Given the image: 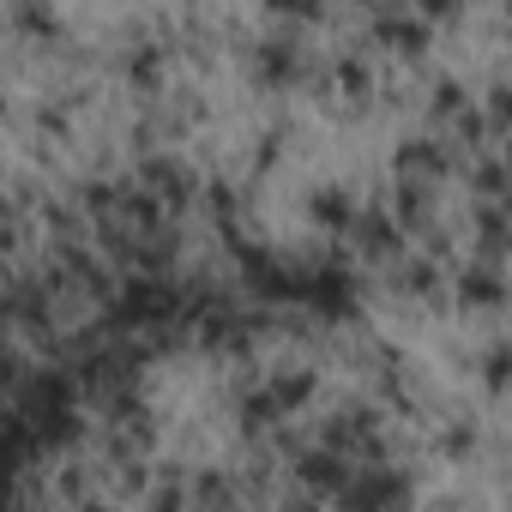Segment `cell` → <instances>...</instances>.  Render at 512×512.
I'll list each match as a JSON object with an SVG mask.
<instances>
[{
  "mask_svg": "<svg viewBox=\"0 0 512 512\" xmlns=\"http://www.w3.org/2000/svg\"><path fill=\"white\" fill-rule=\"evenodd\" d=\"M404 506H410V470L398 464H362L338 500V512H404Z\"/></svg>",
  "mask_w": 512,
  "mask_h": 512,
  "instance_id": "6da1fadb",
  "label": "cell"
},
{
  "mask_svg": "<svg viewBox=\"0 0 512 512\" xmlns=\"http://www.w3.org/2000/svg\"><path fill=\"white\" fill-rule=\"evenodd\" d=\"M109 314L115 326H169L181 314V296L169 290V278H127Z\"/></svg>",
  "mask_w": 512,
  "mask_h": 512,
  "instance_id": "7a4b0ae2",
  "label": "cell"
},
{
  "mask_svg": "<svg viewBox=\"0 0 512 512\" xmlns=\"http://www.w3.org/2000/svg\"><path fill=\"white\" fill-rule=\"evenodd\" d=\"M296 482H302L308 494H332V500H344V488L356 482V458H344V452H332V446H314V452L296 458Z\"/></svg>",
  "mask_w": 512,
  "mask_h": 512,
  "instance_id": "3957f363",
  "label": "cell"
},
{
  "mask_svg": "<svg viewBox=\"0 0 512 512\" xmlns=\"http://www.w3.org/2000/svg\"><path fill=\"white\" fill-rule=\"evenodd\" d=\"M139 187H151V193L163 199V211L175 217V211H187V205H193V187H199V181H193V169H181L175 157H163V151H157V157H145V163H139Z\"/></svg>",
  "mask_w": 512,
  "mask_h": 512,
  "instance_id": "277c9868",
  "label": "cell"
},
{
  "mask_svg": "<svg viewBox=\"0 0 512 512\" xmlns=\"http://www.w3.org/2000/svg\"><path fill=\"white\" fill-rule=\"evenodd\" d=\"M392 169H398V181H428L434 187L452 169V151H446V139H404L398 157H392Z\"/></svg>",
  "mask_w": 512,
  "mask_h": 512,
  "instance_id": "5b68a950",
  "label": "cell"
},
{
  "mask_svg": "<svg viewBox=\"0 0 512 512\" xmlns=\"http://www.w3.org/2000/svg\"><path fill=\"white\" fill-rule=\"evenodd\" d=\"M308 217H314L326 235H350V229L362 223V205H356V193H350V187H314Z\"/></svg>",
  "mask_w": 512,
  "mask_h": 512,
  "instance_id": "8992f818",
  "label": "cell"
},
{
  "mask_svg": "<svg viewBox=\"0 0 512 512\" xmlns=\"http://www.w3.org/2000/svg\"><path fill=\"white\" fill-rule=\"evenodd\" d=\"M356 241H362V253L368 260H398V247H404V229H398V217L380 205V211H362V223L350 229Z\"/></svg>",
  "mask_w": 512,
  "mask_h": 512,
  "instance_id": "52a82bcc",
  "label": "cell"
},
{
  "mask_svg": "<svg viewBox=\"0 0 512 512\" xmlns=\"http://www.w3.org/2000/svg\"><path fill=\"white\" fill-rule=\"evenodd\" d=\"M253 73H260V85L284 91V85H296V79H302V49L272 37V43H260V49H253Z\"/></svg>",
  "mask_w": 512,
  "mask_h": 512,
  "instance_id": "ba28073f",
  "label": "cell"
},
{
  "mask_svg": "<svg viewBox=\"0 0 512 512\" xmlns=\"http://www.w3.org/2000/svg\"><path fill=\"white\" fill-rule=\"evenodd\" d=\"M392 217H398L404 235L422 229V223L434 217V187H428V181H398V187H392Z\"/></svg>",
  "mask_w": 512,
  "mask_h": 512,
  "instance_id": "9c48e42d",
  "label": "cell"
},
{
  "mask_svg": "<svg viewBox=\"0 0 512 512\" xmlns=\"http://www.w3.org/2000/svg\"><path fill=\"white\" fill-rule=\"evenodd\" d=\"M458 302L464 308H500L506 302V278L494 272V266H470V272H458Z\"/></svg>",
  "mask_w": 512,
  "mask_h": 512,
  "instance_id": "30bf717a",
  "label": "cell"
},
{
  "mask_svg": "<svg viewBox=\"0 0 512 512\" xmlns=\"http://www.w3.org/2000/svg\"><path fill=\"white\" fill-rule=\"evenodd\" d=\"M241 428L247 434H260V428H272V422H284V410H278V398H272V386H241Z\"/></svg>",
  "mask_w": 512,
  "mask_h": 512,
  "instance_id": "8fae6325",
  "label": "cell"
},
{
  "mask_svg": "<svg viewBox=\"0 0 512 512\" xmlns=\"http://www.w3.org/2000/svg\"><path fill=\"white\" fill-rule=\"evenodd\" d=\"M266 386H272V398H278V410L290 416V410H302V404L314 398V368H278V374H272Z\"/></svg>",
  "mask_w": 512,
  "mask_h": 512,
  "instance_id": "7c38bea8",
  "label": "cell"
},
{
  "mask_svg": "<svg viewBox=\"0 0 512 512\" xmlns=\"http://www.w3.org/2000/svg\"><path fill=\"white\" fill-rule=\"evenodd\" d=\"M398 290H404V296H446V272H440L434 253H428V260H410V266L398 272Z\"/></svg>",
  "mask_w": 512,
  "mask_h": 512,
  "instance_id": "4fadbf2b",
  "label": "cell"
},
{
  "mask_svg": "<svg viewBox=\"0 0 512 512\" xmlns=\"http://www.w3.org/2000/svg\"><path fill=\"white\" fill-rule=\"evenodd\" d=\"M193 500H199V512H235V488H229L223 470H205L193 482Z\"/></svg>",
  "mask_w": 512,
  "mask_h": 512,
  "instance_id": "5bb4252c",
  "label": "cell"
},
{
  "mask_svg": "<svg viewBox=\"0 0 512 512\" xmlns=\"http://www.w3.org/2000/svg\"><path fill=\"white\" fill-rule=\"evenodd\" d=\"M482 386H488V392H506V386H512V338H494V344L482 350Z\"/></svg>",
  "mask_w": 512,
  "mask_h": 512,
  "instance_id": "9a60e30c",
  "label": "cell"
},
{
  "mask_svg": "<svg viewBox=\"0 0 512 512\" xmlns=\"http://www.w3.org/2000/svg\"><path fill=\"white\" fill-rule=\"evenodd\" d=\"M374 31H380L386 43H404V55H416V49H422V37H428V31H422V19H404V13H380V19H374Z\"/></svg>",
  "mask_w": 512,
  "mask_h": 512,
  "instance_id": "2e32d148",
  "label": "cell"
},
{
  "mask_svg": "<svg viewBox=\"0 0 512 512\" xmlns=\"http://www.w3.org/2000/svg\"><path fill=\"white\" fill-rule=\"evenodd\" d=\"M428 115H434V121H464V115H470L464 85H458V79H440V85H434V97H428Z\"/></svg>",
  "mask_w": 512,
  "mask_h": 512,
  "instance_id": "e0dca14e",
  "label": "cell"
},
{
  "mask_svg": "<svg viewBox=\"0 0 512 512\" xmlns=\"http://www.w3.org/2000/svg\"><path fill=\"white\" fill-rule=\"evenodd\" d=\"M470 181H476V193H488V205L512 199V169H506V163H494V157H488V163H476V169H470Z\"/></svg>",
  "mask_w": 512,
  "mask_h": 512,
  "instance_id": "ac0fdd59",
  "label": "cell"
},
{
  "mask_svg": "<svg viewBox=\"0 0 512 512\" xmlns=\"http://www.w3.org/2000/svg\"><path fill=\"white\" fill-rule=\"evenodd\" d=\"M332 79H338V91H344L350 103H362V97H368V61H362V55H344Z\"/></svg>",
  "mask_w": 512,
  "mask_h": 512,
  "instance_id": "d6986e66",
  "label": "cell"
},
{
  "mask_svg": "<svg viewBox=\"0 0 512 512\" xmlns=\"http://www.w3.org/2000/svg\"><path fill=\"white\" fill-rule=\"evenodd\" d=\"M157 73H163V49L139 43V49L127 55V79H133V85H157Z\"/></svg>",
  "mask_w": 512,
  "mask_h": 512,
  "instance_id": "ffe728a7",
  "label": "cell"
},
{
  "mask_svg": "<svg viewBox=\"0 0 512 512\" xmlns=\"http://www.w3.org/2000/svg\"><path fill=\"white\" fill-rule=\"evenodd\" d=\"M470 446H476V422H446V434H440V452L446 458H470Z\"/></svg>",
  "mask_w": 512,
  "mask_h": 512,
  "instance_id": "44dd1931",
  "label": "cell"
},
{
  "mask_svg": "<svg viewBox=\"0 0 512 512\" xmlns=\"http://www.w3.org/2000/svg\"><path fill=\"white\" fill-rule=\"evenodd\" d=\"M181 506H187V482H181V476L169 470V476H163V482L151 488V512H181Z\"/></svg>",
  "mask_w": 512,
  "mask_h": 512,
  "instance_id": "7402d4cb",
  "label": "cell"
},
{
  "mask_svg": "<svg viewBox=\"0 0 512 512\" xmlns=\"http://www.w3.org/2000/svg\"><path fill=\"white\" fill-rule=\"evenodd\" d=\"M278 139H284L278 127H272V133L260 139V151H253V163H260V169H272V163H278Z\"/></svg>",
  "mask_w": 512,
  "mask_h": 512,
  "instance_id": "603a6c76",
  "label": "cell"
}]
</instances>
